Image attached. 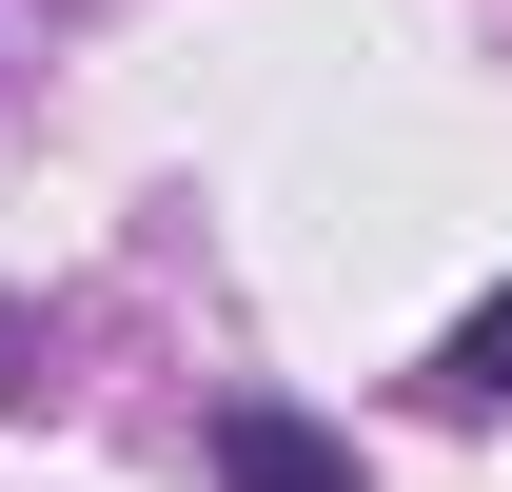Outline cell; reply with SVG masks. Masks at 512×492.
Segmentation results:
<instances>
[{
    "mask_svg": "<svg viewBox=\"0 0 512 492\" xmlns=\"http://www.w3.org/2000/svg\"><path fill=\"white\" fill-rule=\"evenodd\" d=\"M434 374H453V394H512V276H493V296L434 335Z\"/></svg>",
    "mask_w": 512,
    "mask_h": 492,
    "instance_id": "7a4b0ae2",
    "label": "cell"
},
{
    "mask_svg": "<svg viewBox=\"0 0 512 492\" xmlns=\"http://www.w3.org/2000/svg\"><path fill=\"white\" fill-rule=\"evenodd\" d=\"M20 394H60V374H40V335H20V315H0V414H20Z\"/></svg>",
    "mask_w": 512,
    "mask_h": 492,
    "instance_id": "3957f363",
    "label": "cell"
},
{
    "mask_svg": "<svg viewBox=\"0 0 512 492\" xmlns=\"http://www.w3.org/2000/svg\"><path fill=\"white\" fill-rule=\"evenodd\" d=\"M197 453H217V492H375V473H355V433L296 414V394H217Z\"/></svg>",
    "mask_w": 512,
    "mask_h": 492,
    "instance_id": "6da1fadb",
    "label": "cell"
}]
</instances>
